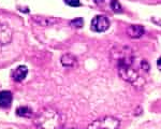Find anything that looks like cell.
Instances as JSON below:
<instances>
[{"label": "cell", "instance_id": "1", "mask_svg": "<svg viewBox=\"0 0 161 129\" xmlns=\"http://www.w3.org/2000/svg\"><path fill=\"white\" fill-rule=\"evenodd\" d=\"M38 126L40 129H57L59 127V116L52 110H46L39 117Z\"/></svg>", "mask_w": 161, "mask_h": 129}, {"label": "cell", "instance_id": "2", "mask_svg": "<svg viewBox=\"0 0 161 129\" xmlns=\"http://www.w3.org/2000/svg\"><path fill=\"white\" fill-rule=\"evenodd\" d=\"M120 122L113 116H105L103 118L95 121L88 126L87 129H118Z\"/></svg>", "mask_w": 161, "mask_h": 129}, {"label": "cell", "instance_id": "3", "mask_svg": "<svg viewBox=\"0 0 161 129\" xmlns=\"http://www.w3.org/2000/svg\"><path fill=\"white\" fill-rule=\"evenodd\" d=\"M110 27V20L108 17L102 16V15H98L92 22V29L97 32H103L108 29Z\"/></svg>", "mask_w": 161, "mask_h": 129}, {"label": "cell", "instance_id": "4", "mask_svg": "<svg viewBox=\"0 0 161 129\" xmlns=\"http://www.w3.org/2000/svg\"><path fill=\"white\" fill-rule=\"evenodd\" d=\"M12 37V31L8 25L0 23V44H4V43L9 42Z\"/></svg>", "mask_w": 161, "mask_h": 129}, {"label": "cell", "instance_id": "5", "mask_svg": "<svg viewBox=\"0 0 161 129\" xmlns=\"http://www.w3.org/2000/svg\"><path fill=\"white\" fill-rule=\"evenodd\" d=\"M144 33V27L140 25H131L130 27L127 29V35L132 39L141 38Z\"/></svg>", "mask_w": 161, "mask_h": 129}, {"label": "cell", "instance_id": "6", "mask_svg": "<svg viewBox=\"0 0 161 129\" xmlns=\"http://www.w3.org/2000/svg\"><path fill=\"white\" fill-rule=\"evenodd\" d=\"M28 69L26 66H19L14 72H13V79L16 82H22L27 76Z\"/></svg>", "mask_w": 161, "mask_h": 129}, {"label": "cell", "instance_id": "7", "mask_svg": "<svg viewBox=\"0 0 161 129\" xmlns=\"http://www.w3.org/2000/svg\"><path fill=\"white\" fill-rule=\"evenodd\" d=\"M12 102V94L10 92H0V107L8 108Z\"/></svg>", "mask_w": 161, "mask_h": 129}, {"label": "cell", "instance_id": "8", "mask_svg": "<svg viewBox=\"0 0 161 129\" xmlns=\"http://www.w3.org/2000/svg\"><path fill=\"white\" fill-rule=\"evenodd\" d=\"M75 63H76V59L72 55H70V54H66L61 58V64L64 66H73Z\"/></svg>", "mask_w": 161, "mask_h": 129}, {"label": "cell", "instance_id": "9", "mask_svg": "<svg viewBox=\"0 0 161 129\" xmlns=\"http://www.w3.org/2000/svg\"><path fill=\"white\" fill-rule=\"evenodd\" d=\"M16 113L19 116H26V117H28L31 114V111L28 107H20L17 109Z\"/></svg>", "mask_w": 161, "mask_h": 129}, {"label": "cell", "instance_id": "10", "mask_svg": "<svg viewBox=\"0 0 161 129\" xmlns=\"http://www.w3.org/2000/svg\"><path fill=\"white\" fill-rule=\"evenodd\" d=\"M111 8H112V9H113L115 12H118V11H120V10H121L120 4H119V2H117L116 0H112Z\"/></svg>", "mask_w": 161, "mask_h": 129}, {"label": "cell", "instance_id": "11", "mask_svg": "<svg viewBox=\"0 0 161 129\" xmlns=\"http://www.w3.org/2000/svg\"><path fill=\"white\" fill-rule=\"evenodd\" d=\"M64 2L71 7H79L80 6V0H64Z\"/></svg>", "mask_w": 161, "mask_h": 129}, {"label": "cell", "instance_id": "12", "mask_svg": "<svg viewBox=\"0 0 161 129\" xmlns=\"http://www.w3.org/2000/svg\"><path fill=\"white\" fill-rule=\"evenodd\" d=\"M72 24H73L75 27H82L83 25V20L82 19H76L74 20H72Z\"/></svg>", "mask_w": 161, "mask_h": 129}, {"label": "cell", "instance_id": "13", "mask_svg": "<svg viewBox=\"0 0 161 129\" xmlns=\"http://www.w3.org/2000/svg\"><path fill=\"white\" fill-rule=\"evenodd\" d=\"M157 67H158V69L161 71V57L157 60Z\"/></svg>", "mask_w": 161, "mask_h": 129}]
</instances>
